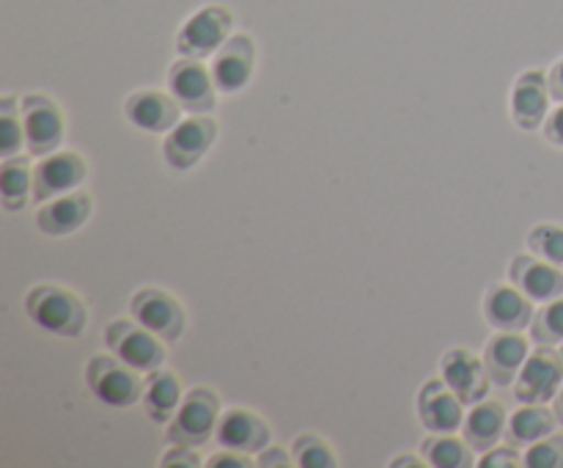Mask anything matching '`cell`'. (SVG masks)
<instances>
[{
  "instance_id": "cell-7",
  "label": "cell",
  "mask_w": 563,
  "mask_h": 468,
  "mask_svg": "<svg viewBox=\"0 0 563 468\" xmlns=\"http://www.w3.org/2000/svg\"><path fill=\"white\" fill-rule=\"evenodd\" d=\"M563 385V356L553 345H537L531 356L522 363L520 374L515 380L517 402H548L555 400V394Z\"/></svg>"
},
{
  "instance_id": "cell-36",
  "label": "cell",
  "mask_w": 563,
  "mask_h": 468,
  "mask_svg": "<svg viewBox=\"0 0 563 468\" xmlns=\"http://www.w3.org/2000/svg\"><path fill=\"white\" fill-rule=\"evenodd\" d=\"M291 455V451H289ZM286 455V449H278V446H267V449H262L258 451V457H256V466H262V468H273V466H289L291 460H295V457H289Z\"/></svg>"
},
{
  "instance_id": "cell-3",
  "label": "cell",
  "mask_w": 563,
  "mask_h": 468,
  "mask_svg": "<svg viewBox=\"0 0 563 468\" xmlns=\"http://www.w3.org/2000/svg\"><path fill=\"white\" fill-rule=\"evenodd\" d=\"M104 345L110 347L113 356H119L121 361L130 363L137 372L148 374L154 369H159L165 363V345L168 341L159 339L154 330H148L146 325L137 323L135 317L126 319L119 317L104 328Z\"/></svg>"
},
{
  "instance_id": "cell-10",
  "label": "cell",
  "mask_w": 563,
  "mask_h": 468,
  "mask_svg": "<svg viewBox=\"0 0 563 468\" xmlns=\"http://www.w3.org/2000/svg\"><path fill=\"white\" fill-rule=\"evenodd\" d=\"M168 91L187 113H209L218 105L212 69L201 58H176L168 69Z\"/></svg>"
},
{
  "instance_id": "cell-28",
  "label": "cell",
  "mask_w": 563,
  "mask_h": 468,
  "mask_svg": "<svg viewBox=\"0 0 563 468\" xmlns=\"http://www.w3.org/2000/svg\"><path fill=\"white\" fill-rule=\"evenodd\" d=\"M291 457L300 468H335L339 466V457L335 449L324 438H319L317 433H302L297 435L295 444H291Z\"/></svg>"
},
{
  "instance_id": "cell-17",
  "label": "cell",
  "mask_w": 563,
  "mask_h": 468,
  "mask_svg": "<svg viewBox=\"0 0 563 468\" xmlns=\"http://www.w3.org/2000/svg\"><path fill=\"white\" fill-rule=\"evenodd\" d=\"M181 105L174 94L157 91V88H141L132 91L124 102V116L143 132H170L179 124Z\"/></svg>"
},
{
  "instance_id": "cell-14",
  "label": "cell",
  "mask_w": 563,
  "mask_h": 468,
  "mask_svg": "<svg viewBox=\"0 0 563 468\" xmlns=\"http://www.w3.org/2000/svg\"><path fill=\"white\" fill-rule=\"evenodd\" d=\"M269 438H273L269 424L247 407L223 411L218 429H214V440L220 444V449H236L245 455H258L262 449H267Z\"/></svg>"
},
{
  "instance_id": "cell-40",
  "label": "cell",
  "mask_w": 563,
  "mask_h": 468,
  "mask_svg": "<svg viewBox=\"0 0 563 468\" xmlns=\"http://www.w3.org/2000/svg\"><path fill=\"white\" fill-rule=\"evenodd\" d=\"M561 356H563V345H561Z\"/></svg>"
},
{
  "instance_id": "cell-12",
  "label": "cell",
  "mask_w": 563,
  "mask_h": 468,
  "mask_svg": "<svg viewBox=\"0 0 563 468\" xmlns=\"http://www.w3.org/2000/svg\"><path fill=\"white\" fill-rule=\"evenodd\" d=\"M440 378L445 380L451 391L460 396L465 405H476V402L487 400L489 394V374L484 367V358L467 347H451L440 358Z\"/></svg>"
},
{
  "instance_id": "cell-30",
  "label": "cell",
  "mask_w": 563,
  "mask_h": 468,
  "mask_svg": "<svg viewBox=\"0 0 563 468\" xmlns=\"http://www.w3.org/2000/svg\"><path fill=\"white\" fill-rule=\"evenodd\" d=\"M528 251L542 257L544 262H553L563 268V226L559 224H537L528 231Z\"/></svg>"
},
{
  "instance_id": "cell-29",
  "label": "cell",
  "mask_w": 563,
  "mask_h": 468,
  "mask_svg": "<svg viewBox=\"0 0 563 468\" xmlns=\"http://www.w3.org/2000/svg\"><path fill=\"white\" fill-rule=\"evenodd\" d=\"M531 339L537 345H563V295L550 303H542V308L533 314Z\"/></svg>"
},
{
  "instance_id": "cell-38",
  "label": "cell",
  "mask_w": 563,
  "mask_h": 468,
  "mask_svg": "<svg viewBox=\"0 0 563 468\" xmlns=\"http://www.w3.org/2000/svg\"><path fill=\"white\" fill-rule=\"evenodd\" d=\"M423 462H427V460H423V457L405 451V455H401V457H394V460H390V468H401V466L418 468V466H423Z\"/></svg>"
},
{
  "instance_id": "cell-27",
  "label": "cell",
  "mask_w": 563,
  "mask_h": 468,
  "mask_svg": "<svg viewBox=\"0 0 563 468\" xmlns=\"http://www.w3.org/2000/svg\"><path fill=\"white\" fill-rule=\"evenodd\" d=\"M20 99L22 97H11V94L0 99V157H14L25 146Z\"/></svg>"
},
{
  "instance_id": "cell-19",
  "label": "cell",
  "mask_w": 563,
  "mask_h": 468,
  "mask_svg": "<svg viewBox=\"0 0 563 468\" xmlns=\"http://www.w3.org/2000/svg\"><path fill=\"white\" fill-rule=\"evenodd\" d=\"M533 301L515 284H495L484 295V317L495 330H526L533 323Z\"/></svg>"
},
{
  "instance_id": "cell-2",
  "label": "cell",
  "mask_w": 563,
  "mask_h": 468,
  "mask_svg": "<svg viewBox=\"0 0 563 468\" xmlns=\"http://www.w3.org/2000/svg\"><path fill=\"white\" fill-rule=\"evenodd\" d=\"M143 372L132 369L130 363L121 361L113 352H102L93 356L86 363V383L91 394L97 396L102 405L108 407H132L135 402L143 400V389L146 380L141 378Z\"/></svg>"
},
{
  "instance_id": "cell-39",
  "label": "cell",
  "mask_w": 563,
  "mask_h": 468,
  "mask_svg": "<svg viewBox=\"0 0 563 468\" xmlns=\"http://www.w3.org/2000/svg\"><path fill=\"white\" fill-rule=\"evenodd\" d=\"M553 411H555V416H559V424H563V385L553 400Z\"/></svg>"
},
{
  "instance_id": "cell-35",
  "label": "cell",
  "mask_w": 563,
  "mask_h": 468,
  "mask_svg": "<svg viewBox=\"0 0 563 468\" xmlns=\"http://www.w3.org/2000/svg\"><path fill=\"white\" fill-rule=\"evenodd\" d=\"M542 132H544V138L553 143V146L563 149V102L555 110H550V116L544 119Z\"/></svg>"
},
{
  "instance_id": "cell-32",
  "label": "cell",
  "mask_w": 563,
  "mask_h": 468,
  "mask_svg": "<svg viewBox=\"0 0 563 468\" xmlns=\"http://www.w3.org/2000/svg\"><path fill=\"white\" fill-rule=\"evenodd\" d=\"M478 468H522V455L520 446L515 444H495L493 449L482 451V457L476 460Z\"/></svg>"
},
{
  "instance_id": "cell-1",
  "label": "cell",
  "mask_w": 563,
  "mask_h": 468,
  "mask_svg": "<svg viewBox=\"0 0 563 468\" xmlns=\"http://www.w3.org/2000/svg\"><path fill=\"white\" fill-rule=\"evenodd\" d=\"M25 312L42 330L75 339L86 330L88 308L77 292L60 284H36L25 295Z\"/></svg>"
},
{
  "instance_id": "cell-9",
  "label": "cell",
  "mask_w": 563,
  "mask_h": 468,
  "mask_svg": "<svg viewBox=\"0 0 563 468\" xmlns=\"http://www.w3.org/2000/svg\"><path fill=\"white\" fill-rule=\"evenodd\" d=\"M130 314L148 330L170 341L181 339L187 328V312L170 292L159 290V286H141L135 295L130 297Z\"/></svg>"
},
{
  "instance_id": "cell-21",
  "label": "cell",
  "mask_w": 563,
  "mask_h": 468,
  "mask_svg": "<svg viewBox=\"0 0 563 468\" xmlns=\"http://www.w3.org/2000/svg\"><path fill=\"white\" fill-rule=\"evenodd\" d=\"M93 213V202L86 191H71L64 196H55L49 202H42L36 209L38 231L49 237H64L80 229Z\"/></svg>"
},
{
  "instance_id": "cell-24",
  "label": "cell",
  "mask_w": 563,
  "mask_h": 468,
  "mask_svg": "<svg viewBox=\"0 0 563 468\" xmlns=\"http://www.w3.org/2000/svg\"><path fill=\"white\" fill-rule=\"evenodd\" d=\"M555 427H559V416L553 407L542 405V402H520V407L509 413L506 440L515 446H531L544 435L555 433Z\"/></svg>"
},
{
  "instance_id": "cell-13",
  "label": "cell",
  "mask_w": 563,
  "mask_h": 468,
  "mask_svg": "<svg viewBox=\"0 0 563 468\" xmlns=\"http://www.w3.org/2000/svg\"><path fill=\"white\" fill-rule=\"evenodd\" d=\"M220 94H236L251 83L256 69V42L251 33H231L229 42L212 55L209 64Z\"/></svg>"
},
{
  "instance_id": "cell-20",
  "label": "cell",
  "mask_w": 563,
  "mask_h": 468,
  "mask_svg": "<svg viewBox=\"0 0 563 468\" xmlns=\"http://www.w3.org/2000/svg\"><path fill=\"white\" fill-rule=\"evenodd\" d=\"M531 356V345L522 330H498L484 345V367L495 385H515L522 363Z\"/></svg>"
},
{
  "instance_id": "cell-5",
  "label": "cell",
  "mask_w": 563,
  "mask_h": 468,
  "mask_svg": "<svg viewBox=\"0 0 563 468\" xmlns=\"http://www.w3.org/2000/svg\"><path fill=\"white\" fill-rule=\"evenodd\" d=\"M234 17L225 6H203L176 33V53L187 58H212L231 36Z\"/></svg>"
},
{
  "instance_id": "cell-31",
  "label": "cell",
  "mask_w": 563,
  "mask_h": 468,
  "mask_svg": "<svg viewBox=\"0 0 563 468\" xmlns=\"http://www.w3.org/2000/svg\"><path fill=\"white\" fill-rule=\"evenodd\" d=\"M522 468H563V433H550L526 446Z\"/></svg>"
},
{
  "instance_id": "cell-23",
  "label": "cell",
  "mask_w": 563,
  "mask_h": 468,
  "mask_svg": "<svg viewBox=\"0 0 563 468\" xmlns=\"http://www.w3.org/2000/svg\"><path fill=\"white\" fill-rule=\"evenodd\" d=\"M185 391H181V380L176 378L170 369H154L146 378V389H143V411L154 424H168L179 411Z\"/></svg>"
},
{
  "instance_id": "cell-33",
  "label": "cell",
  "mask_w": 563,
  "mask_h": 468,
  "mask_svg": "<svg viewBox=\"0 0 563 468\" xmlns=\"http://www.w3.org/2000/svg\"><path fill=\"white\" fill-rule=\"evenodd\" d=\"M163 468H174V466H187V468H198L201 466V457L196 455V446H185V444H170L168 451L159 460Z\"/></svg>"
},
{
  "instance_id": "cell-34",
  "label": "cell",
  "mask_w": 563,
  "mask_h": 468,
  "mask_svg": "<svg viewBox=\"0 0 563 468\" xmlns=\"http://www.w3.org/2000/svg\"><path fill=\"white\" fill-rule=\"evenodd\" d=\"M209 468H253L256 460H251V455L245 451H236V449H223L218 455H212L207 460Z\"/></svg>"
},
{
  "instance_id": "cell-16",
  "label": "cell",
  "mask_w": 563,
  "mask_h": 468,
  "mask_svg": "<svg viewBox=\"0 0 563 468\" xmlns=\"http://www.w3.org/2000/svg\"><path fill=\"white\" fill-rule=\"evenodd\" d=\"M511 284L520 286L533 303H550L563 295V268L544 262L537 253H517L509 264Z\"/></svg>"
},
{
  "instance_id": "cell-18",
  "label": "cell",
  "mask_w": 563,
  "mask_h": 468,
  "mask_svg": "<svg viewBox=\"0 0 563 468\" xmlns=\"http://www.w3.org/2000/svg\"><path fill=\"white\" fill-rule=\"evenodd\" d=\"M550 83L542 69L522 72L511 88V119L520 130H539L550 116Z\"/></svg>"
},
{
  "instance_id": "cell-15",
  "label": "cell",
  "mask_w": 563,
  "mask_h": 468,
  "mask_svg": "<svg viewBox=\"0 0 563 468\" xmlns=\"http://www.w3.org/2000/svg\"><path fill=\"white\" fill-rule=\"evenodd\" d=\"M418 416L429 433H460L465 424V402L443 378H432L418 391Z\"/></svg>"
},
{
  "instance_id": "cell-37",
  "label": "cell",
  "mask_w": 563,
  "mask_h": 468,
  "mask_svg": "<svg viewBox=\"0 0 563 468\" xmlns=\"http://www.w3.org/2000/svg\"><path fill=\"white\" fill-rule=\"evenodd\" d=\"M548 83H550V97H553L555 102H563V58L555 61V66L548 75Z\"/></svg>"
},
{
  "instance_id": "cell-22",
  "label": "cell",
  "mask_w": 563,
  "mask_h": 468,
  "mask_svg": "<svg viewBox=\"0 0 563 468\" xmlns=\"http://www.w3.org/2000/svg\"><path fill=\"white\" fill-rule=\"evenodd\" d=\"M506 407L498 400H482L476 405H471V411L465 413V424H462V435H465L467 444L473 446L476 455L493 449L500 438L506 435Z\"/></svg>"
},
{
  "instance_id": "cell-25",
  "label": "cell",
  "mask_w": 563,
  "mask_h": 468,
  "mask_svg": "<svg viewBox=\"0 0 563 468\" xmlns=\"http://www.w3.org/2000/svg\"><path fill=\"white\" fill-rule=\"evenodd\" d=\"M421 455L427 466L432 468H471L476 466L473 460V446L467 444L465 435L456 433H429L421 444Z\"/></svg>"
},
{
  "instance_id": "cell-11",
  "label": "cell",
  "mask_w": 563,
  "mask_h": 468,
  "mask_svg": "<svg viewBox=\"0 0 563 468\" xmlns=\"http://www.w3.org/2000/svg\"><path fill=\"white\" fill-rule=\"evenodd\" d=\"M88 163L71 149H58L33 165V202H49L55 196L77 191L86 182Z\"/></svg>"
},
{
  "instance_id": "cell-26",
  "label": "cell",
  "mask_w": 563,
  "mask_h": 468,
  "mask_svg": "<svg viewBox=\"0 0 563 468\" xmlns=\"http://www.w3.org/2000/svg\"><path fill=\"white\" fill-rule=\"evenodd\" d=\"M33 198V165L22 154L3 157L0 165V202L5 209H22Z\"/></svg>"
},
{
  "instance_id": "cell-8",
  "label": "cell",
  "mask_w": 563,
  "mask_h": 468,
  "mask_svg": "<svg viewBox=\"0 0 563 468\" xmlns=\"http://www.w3.org/2000/svg\"><path fill=\"white\" fill-rule=\"evenodd\" d=\"M218 138V121L203 113H190L165 135V163L176 171H190L201 163Z\"/></svg>"
},
{
  "instance_id": "cell-4",
  "label": "cell",
  "mask_w": 563,
  "mask_h": 468,
  "mask_svg": "<svg viewBox=\"0 0 563 468\" xmlns=\"http://www.w3.org/2000/svg\"><path fill=\"white\" fill-rule=\"evenodd\" d=\"M220 413H223L220 411V396L212 389H207V385L190 389L181 400L176 416L168 422V440L198 449L209 438H214Z\"/></svg>"
},
{
  "instance_id": "cell-6",
  "label": "cell",
  "mask_w": 563,
  "mask_h": 468,
  "mask_svg": "<svg viewBox=\"0 0 563 468\" xmlns=\"http://www.w3.org/2000/svg\"><path fill=\"white\" fill-rule=\"evenodd\" d=\"M22 127H25V146L33 157H44L49 152H58L66 135L64 110L58 108L47 94H25L20 99Z\"/></svg>"
}]
</instances>
